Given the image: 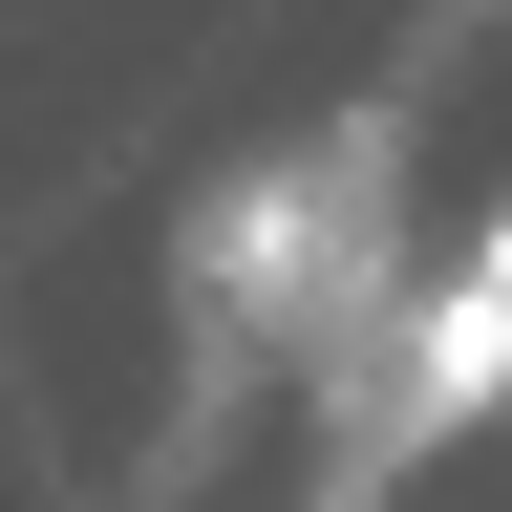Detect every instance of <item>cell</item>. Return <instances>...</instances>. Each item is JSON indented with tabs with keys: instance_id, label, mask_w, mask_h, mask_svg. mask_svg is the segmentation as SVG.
<instances>
[{
	"instance_id": "cell-1",
	"label": "cell",
	"mask_w": 512,
	"mask_h": 512,
	"mask_svg": "<svg viewBox=\"0 0 512 512\" xmlns=\"http://www.w3.org/2000/svg\"><path fill=\"white\" fill-rule=\"evenodd\" d=\"M491 384H512V214H491V256H470V278L427 299V363H406V406L448 427V406H491Z\"/></svg>"
}]
</instances>
